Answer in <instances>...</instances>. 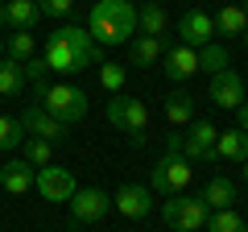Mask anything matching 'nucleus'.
I'll list each match as a JSON object with an SVG mask.
<instances>
[{"label": "nucleus", "instance_id": "nucleus-8", "mask_svg": "<svg viewBox=\"0 0 248 232\" xmlns=\"http://www.w3.org/2000/svg\"><path fill=\"white\" fill-rule=\"evenodd\" d=\"M215 137L219 129L211 120H190V129L182 133V158L195 166V162H215Z\"/></svg>", "mask_w": 248, "mask_h": 232}, {"label": "nucleus", "instance_id": "nucleus-5", "mask_svg": "<svg viewBox=\"0 0 248 232\" xmlns=\"http://www.w3.org/2000/svg\"><path fill=\"white\" fill-rule=\"evenodd\" d=\"M108 120H112L120 133H128V145H137L141 149L145 145V129H149V108L141 104V99L133 96H112V104H108Z\"/></svg>", "mask_w": 248, "mask_h": 232}, {"label": "nucleus", "instance_id": "nucleus-6", "mask_svg": "<svg viewBox=\"0 0 248 232\" xmlns=\"http://www.w3.org/2000/svg\"><path fill=\"white\" fill-rule=\"evenodd\" d=\"M190 179H195V166L182 158V153H166V158L153 162V174H149V191L153 195H178V191L190 187Z\"/></svg>", "mask_w": 248, "mask_h": 232}, {"label": "nucleus", "instance_id": "nucleus-27", "mask_svg": "<svg viewBox=\"0 0 248 232\" xmlns=\"http://www.w3.org/2000/svg\"><path fill=\"white\" fill-rule=\"evenodd\" d=\"M99 83H104V91L120 96L124 83H128V66H120V63H99Z\"/></svg>", "mask_w": 248, "mask_h": 232}, {"label": "nucleus", "instance_id": "nucleus-38", "mask_svg": "<svg viewBox=\"0 0 248 232\" xmlns=\"http://www.w3.org/2000/svg\"><path fill=\"white\" fill-rule=\"evenodd\" d=\"M0 4H4V0H0Z\"/></svg>", "mask_w": 248, "mask_h": 232}, {"label": "nucleus", "instance_id": "nucleus-13", "mask_svg": "<svg viewBox=\"0 0 248 232\" xmlns=\"http://www.w3.org/2000/svg\"><path fill=\"white\" fill-rule=\"evenodd\" d=\"M112 207L120 215H128V220H145V215L153 212V191L141 187V182H124V187L112 195Z\"/></svg>", "mask_w": 248, "mask_h": 232}, {"label": "nucleus", "instance_id": "nucleus-19", "mask_svg": "<svg viewBox=\"0 0 248 232\" xmlns=\"http://www.w3.org/2000/svg\"><path fill=\"white\" fill-rule=\"evenodd\" d=\"M4 17L17 33H33L37 21H42V9H37V0H9L4 4Z\"/></svg>", "mask_w": 248, "mask_h": 232}, {"label": "nucleus", "instance_id": "nucleus-31", "mask_svg": "<svg viewBox=\"0 0 248 232\" xmlns=\"http://www.w3.org/2000/svg\"><path fill=\"white\" fill-rule=\"evenodd\" d=\"M37 9H42V17H66L75 9V0H37Z\"/></svg>", "mask_w": 248, "mask_h": 232}, {"label": "nucleus", "instance_id": "nucleus-36", "mask_svg": "<svg viewBox=\"0 0 248 232\" xmlns=\"http://www.w3.org/2000/svg\"><path fill=\"white\" fill-rule=\"evenodd\" d=\"M0 58H4V33H0Z\"/></svg>", "mask_w": 248, "mask_h": 232}, {"label": "nucleus", "instance_id": "nucleus-1", "mask_svg": "<svg viewBox=\"0 0 248 232\" xmlns=\"http://www.w3.org/2000/svg\"><path fill=\"white\" fill-rule=\"evenodd\" d=\"M42 58H46V66L58 71V75H79V71H87V66L108 63L104 50L91 42V33L83 25H58L50 37H46Z\"/></svg>", "mask_w": 248, "mask_h": 232}, {"label": "nucleus", "instance_id": "nucleus-17", "mask_svg": "<svg viewBox=\"0 0 248 232\" xmlns=\"http://www.w3.org/2000/svg\"><path fill=\"white\" fill-rule=\"evenodd\" d=\"M211 21H215V37H228V42H240V33L248 29V13L240 4H223Z\"/></svg>", "mask_w": 248, "mask_h": 232}, {"label": "nucleus", "instance_id": "nucleus-23", "mask_svg": "<svg viewBox=\"0 0 248 232\" xmlns=\"http://www.w3.org/2000/svg\"><path fill=\"white\" fill-rule=\"evenodd\" d=\"M21 158H25L33 170L50 166V162H54V141H42V137H25V141H21Z\"/></svg>", "mask_w": 248, "mask_h": 232}, {"label": "nucleus", "instance_id": "nucleus-11", "mask_svg": "<svg viewBox=\"0 0 248 232\" xmlns=\"http://www.w3.org/2000/svg\"><path fill=\"white\" fill-rule=\"evenodd\" d=\"M161 71H166L170 83H186L190 75H199V50H190L182 42H170L166 54H161Z\"/></svg>", "mask_w": 248, "mask_h": 232}, {"label": "nucleus", "instance_id": "nucleus-26", "mask_svg": "<svg viewBox=\"0 0 248 232\" xmlns=\"http://www.w3.org/2000/svg\"><path fill=\"white\" fill-rule=\"evenodd\" d=\"M33 50H37L33 33H9V42H4V54H9L13 63H29V58H33Z\"/></svg>", "mask_w": 248, "mask_h": 232}, {"label": "nucleus", "instance_id": "nucleus-21", "mask_svg": "<svg viewBox=\"0 0 248 232\" xmlns=\"http://www.w3.org/2000/svg\"><path fill=\"white\" fill-rule=\"evenodd\" d=\"M166 120L174 129L190 125V120H195V96H190V91H170L166 96Z\"/></svg>", "mask_w": 248, "mask_h": 232}, {"label": "nucleus", "instance_id": "nucleus-29", "mask_svg": "<svg viewBox=\"0 0 248 232\" xmlns=\"http://www.w3.org/2000/svg\"><path fill=\"white\" fill-rule=\"evenodd\" d=\"M203 232H248V224L240 220L232 207H223V212H211V220H207Z\"/></svg>", "mask_w": 248, "mask_h": 232}, {"label": "nucleus", "instance_id": "nucleus-12", "mask_svg": "<svg viewBox=\"0 0 248 232\" xmlns=\"http://www.w3.org/2000/svg\"><path fill=\"white\" fill-rule=\"evenodd\" d=\"M108 207H112V199H108L99 187H79L71 195V220L75 224H95V220L108 215Z\"/></svg>", "mask_w": 248, "mask_h": 232}, {"label": "nucleus", "instance_id": "nucleus-33", "mask_svg": "<svg viewBox=\"0 0 248 232\" xmlns=\"http://www.w3.org/2000/svg\"><path fill=\"white\" fill-rule=\"evenodd\" d=\"M236 129H244V133H248V99L236 108Z\"/></svg>", "mask_w": 248, "mask_h": 232}, {"label": "nucleus", "instance_id": "nucleus-35", "mask_svg": "<svg viewBox=\"0 0 248 232\" xmlns=\"http://www.w3.org/2000/svg\"><path fill=\"white\" fill-rule=\"evenodd\" d=\"M240 174H244V182H248V158H244V170H240Z\"/></svg>", "mask_w": 248, "mask_h": 232}, {"label": "nucleus", "instance_id": "nucleus-28", "mask_svg": "<svg viewBox=\"0 0 248 232\" xmlns=\"http://www.w3.org/2000/svg\"><path fill=\"white\" fill-rule=\"evenodd\" d=\"M223 66H228V50H223L219 42H211V46H203V50H199V71L219 75Z\"/></svg>", "mask_w": 248, "mask_h": 232}, {"label": "nucleus", "instance_id": "nucleus-3", "mask_svg": "<svg viewBox=\"0 0 248 232\" xmlns=\"http://www.w3.org/2000/svg\"><path fill=\"white\" fill-rule=\"evenodd\" d=\"M161 220H166L174 232H203L207 220H211V207H207L203 191H199V195L178 191V195H166V199H161Z\"/></svg>", "mask_w": 248, "mask_h": 232}, {"label": "nucleus", "instance_id": "nucleus-14", "mask_svg": "<svg viewBox=\"0 0 248 232\" xmlns=\"http://www.w3.org/2000/svg\"><path fill=\"white\" fill-rule=\"evenodd\" d=\"M211 99H215V108H232L236 112L244 104V79H240V71L223 66L219 75H211Z\"/></svg>", "mask_w": 248, "mask_h": 232}, {"label": "nucleus", "instance_id": "nucleus-25", "mask_svg": "<svg viewBox=\"0 0 248 232\" xmlns=\"http://www.w3.org/2000/svg\"><path fill=\"white\" fill-rule=\"evenodd\" d=\"M25 87V75H21V63H13V58H0V99L4 96H17V91Z\"/></svg>", "mask_w": 248, "mask_h": 232}, {"label": "nucleus", "instance_id": "nucleus-10", "mask_svg": "<svg viewBox=\"0 0 248 232\" xmlns=\"http://www.w3.org/2000/svg\"><path fill=\"white\" fill-rule=\"evenodd\" d=\"M21 125H25L29 137H42V141H66L71 137V125H62L58 116H50L42 104H29L25 116H21Z\"/></svg>", "mask_w": 248, "mask_h": 232}, {"label": "nucleus", "instance_id": "nucleus-24", "mask_svg": "<svg viewBox=\"0 0 248 232\" xmlns=\"http://www.w3.org/2000/svg\"><path fill=\"white\" fill-rule=\"evenodd\" d=\"M25 137L29 133H25V125H21V116H4V112H0V153L17 149Z\"/></svg>", "mask_w": 248, "mask_h": 232}, {"label": "nucleus", "instance_id": "nucleus-32", "mask_svg": "<svg viewBox=\"0 0 248 232\" xmlns=\"http://www.w3.org/2000/svg\"><path fill=\"white\" fill-rule=\"evenodd\" d=\"M166 153H182V133H178V129L166 133Z\"/></svg>", "mask_w": 248, "mask_h": 232}, {"label": "nucleus", "instance_id": "nucleus-15", "mask_svg": "<svg viewBox=\"0 0 248 232\" xmlns=\"http://www.w3.org/2000/svg\"><path fill=\"white\" fill-rule=\"evenodd\" d=\"M33 174L37 170L25 158H9L0 166V187L9 191V195H25V191H33Z\"/></svg>", "mask_w": 248, "mask_h": 232}, {"label": "nucleus", "instance_id": "nucleus-39", "mask_svg": "<svg viewBox=\"0 0 248 232\" xmlns=\"http://www.w3.org/2000/svg\"><path fill=\"white\" fill-rule=\"evenodd\" d=\"M91 4H95V0H91Z\"/></svg>", "mask_w": 248, "mask_h": 232}, {"label": "nucleus", "instance_id": "nucleus-7", "mask_svg": "<svg viewBox=\"0 0 248 232\" xmlns=\"http://www.w3.org/2000/svg\"><path fill=\"white\" fill-rule=\"evenodd\" d=\"M33 187L42 191L46 203H71V195L79 191V187H75V174H71L66 166H54V162L33 174Z\"/></svg>", "mask_w": 248, "mask_h": 232}, {"label": "nucleus", "instance_id": "nucleus-37", "mask_svg": "<svg viewBox=\"0 0 248 232\" xmlns=\"http://www.w3.org/2000/svg\"><path fill=\"white\" fill-rule=\"evenodd\" d=\"M240 42H244V46H248V29H244V33H240Z\"/></svg>", "mask_w": 248, "mask_h": 232}, {"label": "nucleus", "instance_id": "nucleus-34", "mask_svg": "<svg viewBox=\"0 0 248 232\" xmlns=\"http://www.w3.org/2000/svg\"><path fill=\"white\" fill-rule=\"evenodd\" d=\"M4 25H9V17H4V4H0V29H4Z\"/></svg>", "mask_w": 248, "mask_h": 232}, {"label": "nucleus", "instance_id": "nucleus-18", "mask_svg": "<svg viewBox=\"0 0 248 232\" xmlns=\"http://www.w3.org/2000/svg\"><path fill=\"white\" fill-rule=\"evenodd\" d=\"M248 158V133L244 129H223L215 137V162H244Z\"/></svg>", "mask_w": 248, "mask_h": 232}, {"label": "nucleus", "instance_id": "nucleus-16", "mask_svg": "<svg viewBox=\"0 0 248 232\" xmlns=\"http://www.w3.org/2000/svg\"><path fill=\"white\" fill-rule=\"evenodd\" d=\"M166 46H170L166 37H149V33L133 37V42H128V66H153V63H161Z\"/></svg>", "mask_w": 248, "mask_h": 232}, {"label": "nucleus", "instance_id": "nucleus-30", "mask_svg": "<svg viewBox=\"0 0 248 232\" xmlns=\"http://www.w3.org/2000/svg\"><path fill=\"white\" fill-rule=\"evenodd\" d=\"M21 75H25V83H33L37 91H46V87H50V83H46L50 66H46V58H42V54H33L29 63H21Z\"/></svg>", "mask_w": 248, "mask_h": 232}, {"label": "nucleus", "instance_id": "nucleus-20", "mask_svg": "<svg viewBox=\"0 0 248 232\" xmlns=\"http://www.w3.org/2000/svg\"><path fill=\"white\" fill-rule=\"evenodd\" d=\"M137 29H141V33H149V37H166L170 13L161 9L157 0H149V4H141V9H137Z\"/></svg>", "mask_w": 248, "mask_h": 232}, {"label": "nucleus", "instance_id": "nucleus-9", "mask_svg": "<svg viewBox=\"0 0 248 232\" xmlns=\"http://www.w3.org/2000/svg\"><path fill=\"white\" fill-rule=\"evenodd\" d=\"M178 42L190 46V50H203V46L215 42V21L207 17L203 9H186L178 17Z\"/></svg>", "mask_w": 248, "mask_h": 232}, {"label": "nucleus", "instance_id": "nucleus-2", "mask_svg": "<svg viewBox=\"0 0 248 232\" xmlns=\"http://www.w3.org/2000/svg\"><path fill=\"white\" fill-rule=\"evenodd\" d=\"M91 42L104 50V46H128L137 37V4L133 0H95L87 13Z\"/></svg>", "mask_w": 248, "mask_h": 232}, {"label": "nucleus", "instance_id": "nucleus-4", "mask_svg": "<svg viewBox=\"0 0 248 232\" xmlns=\"http://www.w3.org/2000/svg\"><path fill=\"white\" fill-rule=\"evenodd\" d=\"M37 104H42L50 116H58L62 125L75 129V120L87 116V91L71 87V83H50L46 91H37Z\"/></svg>", "mask_w": 248, "mask_h": 232}, {"label": "nucleus", "instance_id": "nucleus-22", "mask_svg": "<svg viewBox=\"0 0 248 232\" xmlns=\"http://www.w3.org/2000/svg\"><path fill=\"white\" fill-rule=\"evenodd\" d=\"M203 199H207L211 212H223V207L236 203V182H232V179H211V182L203 187Z\"/></svg>", "mask_w": 248, "mask_h": 232}]
</instances>
